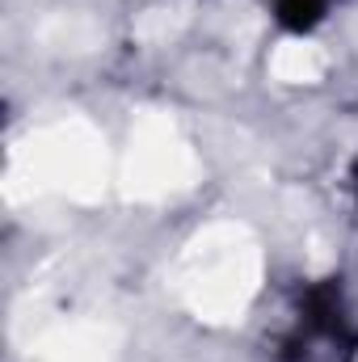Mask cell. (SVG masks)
<instances>
[{"label": "cell", "mask_w": 358, "mask_h": 362, "mask_svg": "<svg viewBox=\"0 0 358 362\" xmlns=\"http://www.w3.org/2000/svg\"><path fill=\"white\" fill-rule=\"evenodd\" d=\"M354 198H358V165H354Z\"/></svg>", "instance_id": "3"}, {"label": "cell", "mask_w": 358, "mask_h": 362, "mask_svg": "<svg viewBox=\"0 0 358 362\" xmlns=\"http://www.w3.org/2000/svg\"><path fill=\"white\" fill-rule=\"evenodd\" d=\"M358 358V325L346 303L342 282L308 286L291 333L282 341V362H354Z\"/></svg>", "instance_id": "1"}, {"label": "cell", "mask_w": 358, "mask_h": 362, "mask_svg": "<svg viewBox=\"0 0 358 362\" xmlns=\"http://www.w3.org/2000/svg\"><path fill=\"white\" fill-rule=\"evenodd\" d=\"M333 4H337V0H274V17H278L287 30L308 34V30H316V25L333 13Z\"/></svg>", "instance_id": "2"}]
</instances>
